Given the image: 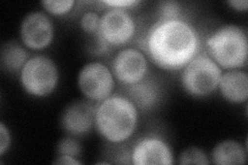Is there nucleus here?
Listing matches in <instances>:
<instances>
[{
	"mask_svg": "<svg viewBox=\"0 0 248 165\" xmlns=\"http://www.w3.org/2000/svg\"><path fill=\"white\" fill-rule=\"evenodd\" d=\"M59 74L54 61L43 55L31 57L20 72V82L32 96L45 97L55 90Z\"/></svg>",
	"mask_w": 248,
	"mask_h": 165,
	"instance_id": "obj_5",
	"label": "nucleus"
},
{
	"mask_svg": "<svg viewBox=\"0 0 248 165\" xmlns=\"http://www.w3.org/2000/svg\"><path fill=\"white\" fill-rule=\"evenodd\" d=\"M104 4L111 6L113 9H127L130 6H135L140 3L138 0H104Z\"/></svg>",
	"mask_w": 248,
	"mask_h": 165,
	"instance_id": "obj_22",
	"label": "nucleus"
},
{
	"mask_svg": "<svg viewBox=\"0 0 248 165\" xmlns=\"http://www.w3.org/2000/svg\"><path fill=\"white\" fill-rule=\"evenodd\" d=\"M130 158L135 165H172L174 163L172 150L158 136H146L140 139L134 147Z\"/></svg>",
	"mask_w": 248,
	"mask_h": 165,
	"instance_id": "obj_10",
	"label": "nucleus"
},
{
	"mask_svg": "<svg viewBox=\"0 0 248 165\" xmlns=\"http://www.w3.org/2000/svg\"><path fill=\"white\" fill-rule=\"evenodd\" d=\"M11 147V133L3 123H0V155L3 156Z\"/></svg>",
	"mask_w": 248,
	"mask_h": 165,
	"instance_id": "obj_21",
	"label": "nucleus"
},
{
	"mask_svg": "<svg viewBox=\"0 0 248 165\" xmlns=\"http://www.w3.org/2000/svg\"><path fill=\"white\" fill-rule=\"evenodd\" d=\"M179 163L183 165L187 164H200V165H208L210 163L205 152L200 148L189 147L180 154Z\"/></svg>",
	"mask_w": 248,
	"mask_h": 165,
	"instance_id": "obj_16",
	"label": "nucleus"
},
{
	"mask_svg": "<svg viewBox=\"0 0 248 165\" xmlns=\"http://www.w3.org/2000/svg\"><path fill=\"white\" fill-rule=\"evenodd\" d=\"M228 4L232 10L238 12H246L248 10V1L247 0H229Z\"/></svg>",
	"mask_w": 248,
	"mask_h": 165,
	"instance_id": "obj_24",
	"label": "nucleus"
},
{
	"mask_svg": "<svg viewBox=\"0 0 248 165\" xmlns=\"http://www.w3.org/2000/svg\"><path fill=\"white\" fill-rule=\"evenodd\" d=\"M221 75V68L209 55L198 54L183 67L181 83L191 96L205 97L218 88Z\"/></svg>",
	"mask_w": 248,
	"mask_h": 165,
	"instance_id": "obj_4",
	"label": "nucleus"
},
{
	"mask_svg": "<svg viewBox=\"0 0 248 165\" xmlns=\"http://www.w3.org/2000/svg\"><path fill=\"white\" fill-rule=\"evenodd\" d=\"M98 32L108 45H122L135 35L136 23L125 10L112 9L100 18Z\"/></svg>",
	"mask_w": 248,
	"mask_h": 165,
	"instance_id": "obj_7",
	"label": "nucleus"
},
{
	"mask_svg": "<svg viewBox=\"0 0 248 165\" xmlns=\"http://www.w3.org/2000/svg\"><path fill=\"white\" fill-rule=\"evenodd\" d=\"M78 85L88 99L100 102L112 95L114 75L110 68L100 62H90L80 70Z\"/></svg>",
	"mask_w": 248,
	"mask_h": 165,
	"instance_id": "obj_6",
	"label": "nucleus"
},
{
	"mask_svg": "<svg viewBox=\"0 0 248 165\" xmlns=\"http://www.w3.org/2000/svg\"><path fill=\"white\" fill-rule=\"evenodd\" d=\"M221 95L232 104H242L248 98V75L239 69L224 73L218 84Z\"/></svg>",
	"mask_w": 248,
	"mask_h": 165,
	"instance_id": "obj_12",
	"label": "nucleus"
},
{
	"mask_svg": "<svg viewBox=\"0 0 248 165\" xmlns=\"http://www.w3.org/2000/svg\"><path fill=\"white\" fill-rule=\"evenodd\" d=\"M144 45L158 67L177 70L197 56L200 38L197 30L182 19L158 20L147 33Z\"/></svg>",
	"mask_w": 248,
	"mask_h": 165,
	"instance_id": "obj_1",
	"label": "nucleus"
},
{
	"mask_svg": "<svg viewBox=\"0 0 248 165\" xmlns=\"http://www.w3.org/2000/svg\"><path fill=\"white\" fill-rule=\"evenodd\" d=\"M82 147L78 140L72 137L62 138L57 146L58 155H67L77 158L78 156L81 155Z\"/></svg>",
	"mask_w": 248,
	"mask_h": 165,
	"instance_id": "obj_19",
	"label": "nucleus"
},
{
	"mask_svg": "<svg viewBox=\"0 0 248 165\" xmlns=\"http://www.w3.org/2000/svg\"><path fill=\"white\" fill-rule=\"evenodd\" d=\"M81 27L87 33H97L99 31L100 18L95 12H86L81 18Z\"/></svg>",
	"mask_w": 248,
	"mask_h": 165,
	"instance_id": "obj_20",
	"label": "nucleus"
},
{
	"mask_svg": "<svg viewBox=\"0 0 248 165\" xmlns=\"http://www.w3.org/2000/svg\"><path fill=\"white\" fill-rule=\"evenodd\" d=\"M138 107L122 95H111L95 107V122L100 135L113 144L128 139L137 128Z\"/></svg>",
	"mask_w": 248,
	"mask_h": 165,
	"instance_id": "obj_2",
	"label": "nucleus"
},
{
	"mask_svg": "<svg viewBox=\"0 0 248 165\" xmlns=\"http://www.w3.org/2000/svg\"><path fill=\"white\" fill-rule=\"evenodd\" d=\"M212 162L217 165H241L246 162V151L238 141L228 139L217 145L212 151Z\"/></svg>",
	"mask_w": 248,
	"mask_h": 165,
	"instance_id": "obj_14",
	"label": "nucleus"
},
{
	"mask_svg": "<svg viewBox=\"0 0 248 165\" xmlns=\"http://www.w3.org/2000/svg\"><path fill=\"white\" fill-rule=\"evenodd\" d=\"M27 61L28 54L18 42L11 41L2 45L0 62L6 72L12 74L21 72Z\"/></svg>",
	"mask_w": 248,
	"mask_h": 165,
	"instance_id": "obj_15",
	"label": "nucleus"
},
{
	"mask_svg": "<svg viewBox=\"0 0 248 165\" xmlns=\"http://www.w3.org/2000/svg\"><path fill=\"white\" fill-rule=\"evenodd\" d=\"M42 4L46 12L56 15H61L72 11L75 1L74 0H44Z\"/></svg>",
	"mask_w": 248,
	"mask_h": 165,
	"instance_id": "obj_17",
	"label": "nucleus"
},
{
	"mask_svg": "<svg viewBox=\"0 0 248 165\" xmlns=\"http://www.w3.org/2000/svg\"><path fill=\"white\" fill-rule=\"evenodd\" d=\"M206 45L210 56L219 67L238 69L246 64L248 39L246 31L236 25H226L215 30L207 38Z\"/></svg>",
	"mask_w": 248,
	"mask_h": 165,
	"instance_id": "obj_3",
	"label": "nucleus"
},
{
	"mask_svg": "<svg viewBox=\"0 0 248 165\" xmlns=\"http://www.w3.org/2000/svg\"><path fill=\"white\" fill-rule=\"evenodd\" d=\"M54 164H63V165H80L81 162L77 158L67 155H58L57 159L53 162Z\"/></svg>",
	"mask_w": 248,
	"mask_h": 165,
	"instance_id": "obj_23",
	"label": "nucleus"
},
{
	"mask_svg": "<svg viewBox=\"0 0 248 165\" xmlns=\"http://www.w3.org/2000/svg\"><path fill=\"white\" fill-rule=\"evenodd\" d=\"M95 122V107L89 101L77 100L62 112L60 123L65 131L74 135L88 133Z\"/></svg>",
	"mask_w": 248,
	"mask_h": 165,
	"instance_id": "obj_11",
	"label": "nucleus"
},
{
	"mask_svg": "<svg viewBox=\"0 0 248 165\" xmlns=\"http://www.w3.org/2000/svg\"><path fill=\"white\" fill-rule=\"evenodd\" d=\"M20 36L27 48L43 50L53 42V23L45 13L31 12L21 23Z\"/></svg>",
	"mask_w": 248,
	"mask_h": 165,
	"instance_id": "obj_8",
	"label": "nucleus"
},
{
	"mask_svg": "<svg viewBox=\"0 0 248 165\" xmlns=\"http://www.w3.org/2000/svg\"><path fill=\"white\" fill-rule=\"evenodd\" d=\"M181 6L177 1L169 0L162 1L158 5V15L159 20H173L180 19Z\"/></svg>",
	"mask_w": 248,
	"mask_h": 165,
	"instance_id": "obj_18",
	"label": "nucleus"
},
{
	"mask_svg": "<svg viewBox=\"0 0 248 165\" xmlns=\"http://www.w3.org/2000/svg\"><path fill=\"white\" fill-rule=\"evenodd\" d=\"M112 70L113 75L120 83L129 86L144 80L148 70V64L141 51L124 49L114 58Z\"/></svg>",
	"mask_w": 248,
	"mask_h": 165,
	"instance_id": "obj_9",
	"label": "nucleus"
},
{
	"mask_svg": "<svg viewBox=\"0 0 248 165\" xmlns=\"http://www.w3.org/2000/svg\"><path fill=\"white\" fill-rule=\"evenodd\" d=\"M160 95L161 92L158 84L152 80L144 78L141 82L127 86V98L143 111H149L156 105Z\"/></svg>",
	"mask_w": 248,
	"mask_h": 165,
	"instance_id": "obj_13",
	"label": "nucleus"
}]
</instances>
